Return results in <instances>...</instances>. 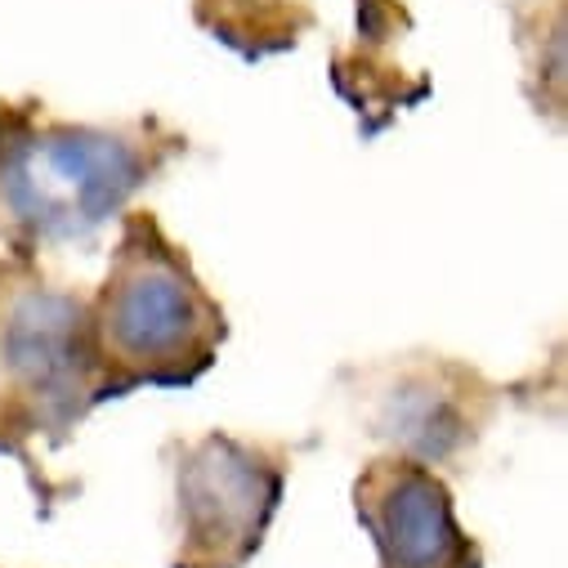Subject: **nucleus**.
Segmentation results:
<instances>
[{"mask_svg": "<svg viewBox=\"0 0 568 568\" xmlns=\"http://www.w3.org/2000/svg\"><path fill=\"white\" fill-rule=\"evenodd\" d=\"M90 336L108 385L189 381L215 358L224 310L166 233L149 215H134L90 301Z\"/></svg>", "mask_w": 568, "mask_h": 568, "instance_id": "nucleus-1", "label": "nucleus"}, {"mask_svg": "<svg viewBox=\"0 0 568 568\" xmlns=\"http://www.w3.org/2000/svg\"><path fill=\"white\" fill-rule=\"evenodd\" d=\"M158 171L149 139L94 125H54L0 144V233L77 242L130 206Z\"/></svg>", "mask_w": 568, "mask_h": 568, "instance_id": "nucleus-2", "label": "nucleus"}, {"mask_svg": "<svg viewBox=\"0 0 568 568\" xmlns=\"http://www.w3.org/2000/svg\"><path fill=\"white\" fill-rule=\"evenodd\" d=\"M103 385L90 301L37 273L0 277V389L37 425H63Z\"/></svg>", "mask_w": 568, "mask_h": 568, "instance_id": "nucleus-3", "label": "nucleus"}, {"mask_svg": "<svg viewBox=\"0 0 568 568\" xmlns=\"http://www.w3.org/2000/svg\"><path fill=\"white\" fill-rule=\"evenodd\" d=\"M282 501V462L268 448L206 435L175 462L180 568H242Z\"/></svg>", "mask_w": 568, "mask_h": 568, "instance_id": "nucleus-4", "label": "nucleus"}, {"mask_svg": "<svg viewBox=\"0 0 568 568\" xmlns=\"http://www.w3.org/2000/svg\"><path fill=\"white\" fill-rule=\"evenodd\" d=\"M358 515L381 568H470V537L435 466L412 457L372 462L358 479Z\"/></svg>", "mask_w": 568, "mask_h": 568, "instance_id": "nucleus-5", "label": "nucleus"}, {"mask_svg": "<svg viewBox=\"0 0 568 568\" xmlns=\"http://www.w3.org/2000/svg\"><path fill=\"white\" fill-rule=\"evenodd\" d=\"M376 435L420 466L462 453L479 430V394L457 367H403L376 389Z\"/></svg>", "mask_w": 568, "mask_h": 568, "instance_id": "nucleus-6", "label": "nucleus"}, {"mask_svg": "<svg viewBox=\"0 0 568 568\" xmlns=\"http://www.w3.org/2000/svg\"><path fill=\"white\" fill-rule=\"evenodd\" d=\"M0 144H6V139H0Z\"/></svg>", "mask_w": 568, "mask_h": 568, "instance_id": "nucleus-7", "label": "nucleus"}]
</instances>
